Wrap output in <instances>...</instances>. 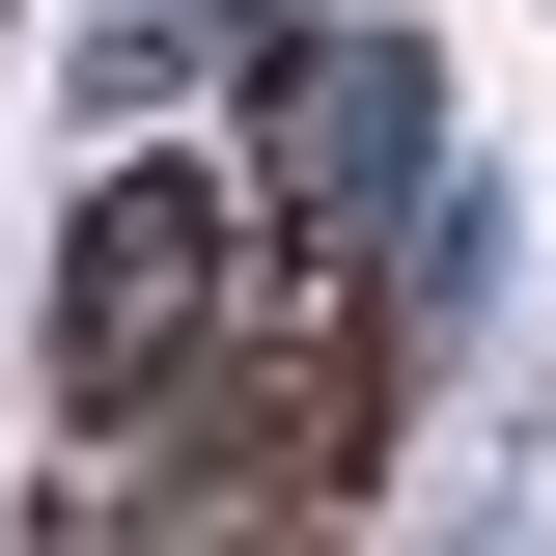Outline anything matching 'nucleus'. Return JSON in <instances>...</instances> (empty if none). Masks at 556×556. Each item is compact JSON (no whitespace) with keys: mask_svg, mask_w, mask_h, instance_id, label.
Masks as SVG:
<instances>
[{"mask_svg":"<svg viewBox=\"0 0 556 556\" xmlns=\"http://www.w3.org/2000/svg\"><path fill=\"white\" fill-rule=\"evenodd\" d=\"M417 195H445V56H417V28H306V56L251 84V223L334 251V223H417Z\"/></svg>","mask_w":556,"mask_h":556,"instance_id":"nucleus-1","label":"nucleus"},{"mask_svg":"<svg viewBox=\"0 0 556 556\" xmlns=\"http://www.w3.org/2000/svg\"><path fill=\"white\" fill-rule=\"evenodd\" d=\"M195 306H223V195H167V167H139V195H84V251H56V390L139 417L167 362H195Z\"/></svg>","mask_w":556,"mask_h":556,"instance_id":"nucleus-2","label":"nucleus"}]
</instances>
